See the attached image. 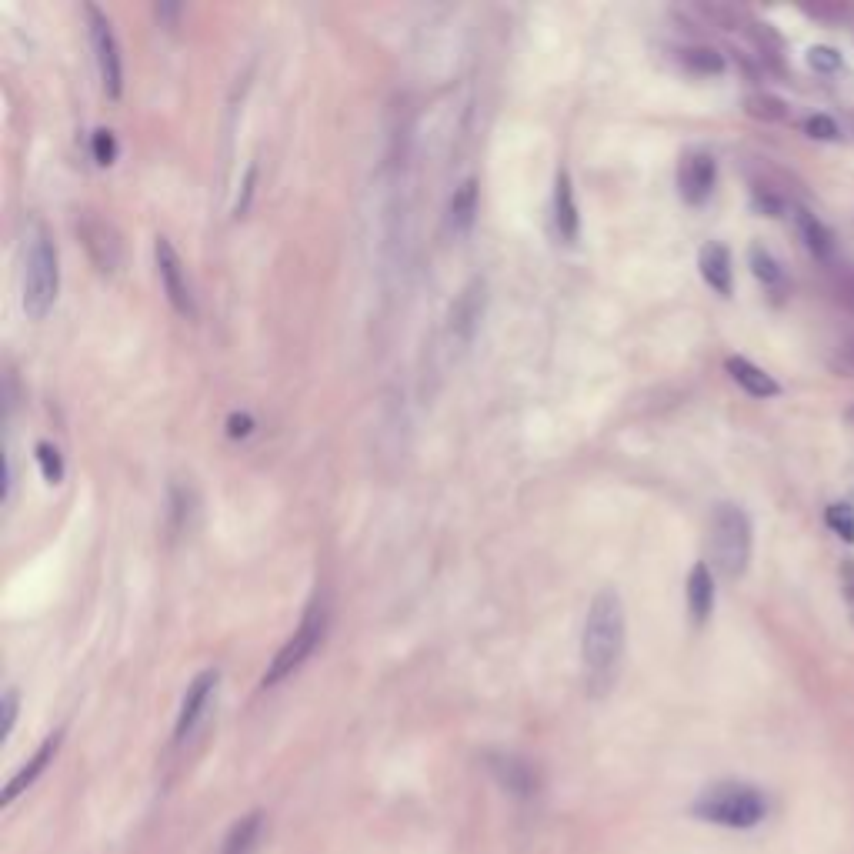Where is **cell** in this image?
<instances>
[{
	"label": "cell",
	"mask_w": 854,
	"mask_h": 854,
	"mask_svg": "<svg viewBox=\"0 0 854 854\" xmlns=\"http://www.w3.org/2000/svg\"><path fill=\"white\" fill-rule=\"evenodd\" d=\"M794 227H798L804 247H808V251L818 257V261H828V257H831V234H828V227H824L814 214L801 211V207L794 211Z\"/></svg>",
	"instance_id": "20"
},
{
	"label": "cell",
	"mask_w": 854,
	"mask_h": 854,
	"mask_svg": "<svg viewBox=\"0 0 854 854\" xmlns=\"http://www.w3.org/2000/svg\"><path fill=\"white\" fill-rule=\"evenodd\" d=\"M804 127H808V134H811V137H818V141H838V134H841V131H838V124H834L828 114H814V117H808V124H804Z\"/></svg>",
	"instance_id": "28"
},
{
	"label": "cell",
	"mask_w": 854,
	"mask_h": 854,
	"mask_svg": "<svg viewBox=\"0 0 854 854\" xmlns=\"http://www.w3.org/2000/svg\"><path fill=\"white\" fill-rule=\"evenodd\" d=\"M808 64H811V71H818V74H834V71H841V54L834 51V47H811Z\"/></svg>",
	"instance_id": "27"
},
{
	"label": "cell",
	"mask_w": 854,
	"mask_h": 854,
	"mask_svg": "<svg viewBox=\"0 0 854 854\" xmlns=\"http://www.w3.org/2000/svg\"><path fill=\"white\" fill-rule=\"evenodd\" d=\"M488 771L494 774V781H498L504 791L514 794V798H534V791H538V774H534L531 764L518 758V754H508V751L488 754Z\"/></svg>",
	"instance_id": "11"
},
{
	"label": "cell",
	"mask_w": 854,
	"mask_h": 854,
	"mask_svg": "<svg viewBox=\"0 0 854 854\" xmlns=\"http://www.w3.org/2000/svg\"><path fill=\"white\" fill-rule=\"evenodd\" d=\"M714 181H718V164H714L711 154H704V151L684 154V161L678 167V187H681L684 201L704 204L714 194Z\"/></svg>",
	"instance_id": "10"
},
{
	"label": "cell",
	"mask_w": 854,
	"mask_h": 854,
	"mask_svg": "<svg viewBox=\"0 0 854 854\" xmlns=\"http://www.w3.org/2000/svg\"><path fill=\"white\" fill-rule=\"evenodd\" d=\"M474 217H478V181L468 177L458 191L451 194L448 204V227L454 234H468L474 227Z\"/></svg>",
	"instance_id": "19"
},
{
	"label": "cell",
	"mask_w": 854,
	"mask_h": 854,
	"mask_svg": "<svg viewBox=\"0 0 854 854\" xmlns=\"http://www.w3.org/2000/svg\"><path fill=\"white\" fill-rule=\"evenodd\" d=\"M484 294H488V284L471 281L451 307V334L458 337L461 344H471L474 331H478L481 314H484Z\"/></svg>",
	"instance_id": "12"
},
{
	"label": "cell",
	"mask_w": 854,
	"mask_h": 854,
	"mask_svg": "<svg viewBox=\"0 0 854 854\" xmlns=\"http://www.w3.org/2000/svg\"><path fill=\"white\" fill-rule=\"evenodd\" d=\"M624 641H628V618H624V601L614 588L594 594L588 618L581 631V661L588 674V688L604 694L618 678Z\"/></svg>",
	"instance_id": "1"
},
{
	"label": "cell",
	"mask_w": 854,
	"mask_h": 854,
	"mask_svg": "<svg viewBox=\"0 0 854 854\" xmlns=\"http://www.w3.org/2000/svg\"><path fill=\"white\" fill-rule=\"evenodd\" d=\"M691 814L698 821L718 824V828L748 831V828H754V824L764 821V814H768V798H764L754 784L718 781L694 798Z\"/></svg>",
	"instance_id": "2"
},
{
	"label": "cell",
	"mask_w": 854,
	"mask_h": 854,
	"mask_svg": "<svg viewBox=\"0 0 854 854\" xmlns=\"http://www.w3.org/2000/svg\"><path fill=\"white\" fill-rule=\"evenodd\" d=\"M217 684H221V671L217 668H207L191 681V688H187L184 701H181V711H177V724H174V741L177 744H184L194 734L197 724H201L207 704H211L214 691H217Z\"/></svg>",
	"instance_id": "8"
},
{
	"label": "cell",
	"mask_w": 854,
	"mask_h": 854,
	"mask_svg": "<svg viewBox=\"0 0 854 854\" xmlns=\"http://www.w3.org/2000/svg\"><path fill=\"white\" fill-rule=\"evenodd\" d=\"M227 424H231V427H227V434H231V438H247V434H251V427H254V421L247 414H234Z\"/></svg>",
	"instance_id": "30"
},
{
	"label": "cell",
	"mask_w": 854,
	"mask_h": 854,
	"mask_svg": "<svg viewBox=\"0 0 854 854\" xmlns=\"http://www.w3.org/2000/svg\"><path fill=\"white\" fill-rule=\"evenodd\" d=\"M61 291V261L47 227H34L24 254V311L31 321H44L54 311Z\"/></svg>",
	"instance_id": "3"
},
{
	"label": "cell",
	"mask_w": 854,
	"mask_h": 854,
	"mask_svg": "<svg viewBox=\"0 0 854 854\" xmlns=\"http://www.w3.org/2000/svg\"><path fill=\"white\" fill-rule=\"evenodd\" d=\"M77 231H81V241L91 254V261L97 264V271L114 274L121 267V237L107 221H101L97 214H81L77 221Z\"/></svg>",
	"instance_id": "9"
},
{
	"label": "cell",
	"mask_w": 854,
	"mask_h": 854,
	"mask_svg": "<svg viewBox=\"0 0 854 854\" xmlns=\"http://www.w3.org/2000/svg\"><path fill=\"white\" fill-rule=\"evenodd\" d=\"M684 64L698 74H721L724 71V57L718 51H711V47H691V51H684Z\"/></svg>",
	"instance_id": "23"
},
{
	"label": "cell",
	"mask_w": 854,
	"mask_h": 854,
	"mask_svg": "<svg viewBox=\"0 0 854 854\" xmlns=\"http://www.w3.org/2000/svg\"><path fill=\"white\" fill-rule=\"evenodd\" d=\"M91 154H94V161L101 167H111L117 161V137H114V131L97 127V131L91 134Z\"/></svg>",
	"instance_id": "24"
},
{
	"label": "cell",
	"mask_w": 854,
	"mask_h": 854,
	"mask_svg": "<svg viewBox=\"0 0 854 854\" xmlns=\"http://www.w3.org/2000/svg\"><path fill=\"white\" fill-rule=\"evenodd\" d=\"M728 374H731V381L741 387V391H748L751 397H774L781 391L778 387V381H774V377L768 374V371H761L758 364H751L748 357H728Z\"/></svg>",
	"instance_id": "16"
},
{
	"label": "cell",
	"mask_w": 854,
	"mask_h": 854,
	"mask_svg": "<svg viewBox=\"0 0 854 854\" xmlns=\"http://www.w3.org/2000/svg\"><path fill=\"white\" fill-rule=\"evenodd\" d=\"M154 261H157V277H161V287L174 311L181 317H197L194 291H191V281H187V267L164 234L154 241Z\"/></svg>",
	"instance_id": "7"
},
{
	"label": "cell",
	"mask_w": 854,
	"mask_h": 854,
	"mask_svg": "<svg viewBox=\"0 0 854 854\" xmlns=\"http://www.w3.org/2000/svg\"><path fill=\"white\" fill-rule=\"evenodd\" d=\"M841 591H844V601H848V614L854 624V558L841 564Z\"/></svg>",
	"instance_id": "29"
},
{
	"label": "cell",
	"mask_w": 854,
	"mask_h": 854,
	"mask_svg": "<svg viewBox=\"0 0 854 854\" xmlns=\"http://www.w3.org/2000/svg\"><path fill=\"white\" fill-rule=\"evenodd\" d=\"M828 528L844 541H854V508L851 504H831L828 508Z\"/></svg>",
	"instance_id": "26"
},
{
	"label": "cell",
	"mask_w": 854,
	"mask_h": 854,
	"mask_svg": "<svg viewBox=\"0 0 854 854\" xmlns=\"http://www.w3.org/2000/svg\"><path fill=\"white\" fill-rule=\"evenodd\" d=\"M34 458H37V468H41V474H44V481L57 488V484L64 481V454L57 451V444L41 441L34 448Z\"/></svg>",
	"instance_id": "22"
},
{
	"label": "cell",
	"mask_w": 854,
	"mask_h": 854,
	"mask_svg": "<svg viewBox=\"0 0 854 854\" xmlns=\"http://www.w3.org/2000/svg\"><path fill=\"white\" fill-rule=\"evenodd\" d=\"M87 14V27H91V44H94V61H97V71H101V84H104V94L117 101L124 94V61H121V44H117V34L107 14L101 11L97 4H87L84 7Z\"/></svg>",
	"instance_id": "6"
},
{
	"label": "cell",
	"mask_w": 854,
	"mask_h": 854,
	"mask_svg": "<svg viewBox=\"0 0 854 854\" xmlns=\"http://www.w3.org/2000/svg\"><path fill=\"white\" fill-rule=\"evenodd\" d=\"M711 561L724 578H741L751 564V521L738 504H718L711 514Z\"/></svg>",
	"instance_id": "4"
},
{
	"label": "cell",
	"mask_w": 854,
	"mask_h": 854,
	"mask_svg": "<svg viewBox=\"0 0 854 854\" xmlns=\"http://www.w3.org/2000/svg\"><path fill=\"white\" fill-rule=\"evenodd\" d=\"M698 267H701L704 284H708L714 294L731 297V291H734V267H731L728 247L718 244V241L704 244V247H701V257H698Z\"/></svg>",
	"instance_id": "15"
},
{
	"label": "cell",
	"mask_w": 854,
	"mask_h": 854,
	"mask_svg": "<svg viewBox=\"0 0 854 854\" xmlns=\"http://www.w3.org/2000/svg\"><path fill=\"white\" fill-rule=\"evenodd\" d=\"M17 711H21V694H17V688H7L4 698H0V741H7L14 734Z\"/></svg>",
	"instance_id": "25"
},
{
	"label": "cell",
	"mask_w": 854,
	"mask_h": 854,
	"mask_svg": "<svg viewBox=\"0 0 854 854\" xmlns=\"http://www.w3.org/2000/svg\"><path fill=\"white\" fill-rule=\"evenodd\" d=\"M688 611L694 624H704L714 611V574L704 561H698L688 574Z\"/></svg>",
	"instance_id": "17"
},
{
	"label": "cell",
	"mask_w": 854,
	"mask_h": 854,
	"mask_svg": "<svg viewBox=\"0 0 854 854\" xmlns=\"http://www.w3.org/2000/svg\"><path fill=\"white\" fill-rule=\"evenodd\" d=\"M57 748H61V734H51V738H47L41 748H37V754L31 761L24 764L21 771L14 774L11 781H7V788H4V794H0V804H4V808H11V804L21 798V794L31 788V784L41 778V774L51 768V761H54V754H57Z\"/></svg>",
	"instance_id": "14"
},
{
	"label": "cell",
	"mask_w": 854,
	"mask_h": 854,
	"mask_svg": "<svg viewBox=\"0 0 854 854\" xmlns=\"http://www.w3.org/2000/svg\"><path fill=\"white\" fill-rule=\"evenodd\" d=\"M554 227H558L564 244H574L581 234V214L578 201H574V181L568 167H561L558 177H554Z\"/></svg>",
	"instance_id": "13"
},
{
	"label": "cell",
	"mask_w": 854,
	"mask_h": 854,
	"mask_svg": "<svg viewBox=\"0 0 854 854\" xmlns=\"http://www.w3.org/2000/svg\"><path fill=\"white\" fill-rule=\"evenodd\" d=\"M261 838H264V811L254 808V811H247L241 821H234V828L227 831V838H224L221 854H254Z\"/></svg>",
	"instance_id": "18"
},
{
	"label": "cell",
	"mask_w": 854,
	"mask_h": 854,
	"mask_svg": "<svg viewBox=\"0 0 854 854\" xmlns=\"http://www.w3.org/2000/svg\"><path fill=\"white\" fill-rule=\"evenodd\" d=\"M751 274L758 277V281L768 287V291H781L784 287V271L781 264L774 261L771 251H764V247H751Z\"/></svg>",
	"instance_id": "21"
},
{
	"label": "cell",
	"mask_w": 854,
	"mask_h": 854,
	"mask_svg": "<svg viewBox=\"0 0 854 854\" xmlns=\"http://www.w3.org/2000/svg\"><path fill=\"white\" fill-rule=\"evenodd\" d=\"M324 634H327V608L317 601L307 608L301 628H297L291 638L284 641V648L274 654L271 668H267L264 681H261L264 688H274V684H281L284 678H291V674L317 651V644L324 641Z\"/></svg>",
	"instance_id": "5"
}]
</instances>
